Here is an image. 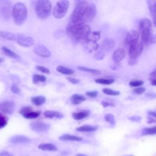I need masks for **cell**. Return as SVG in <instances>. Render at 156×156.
<instances>
[{
    "label": "cell",
    "instance_id": "49",
    "mask_svg": "<svg viewBox=\"0 0 156 156\" xmlns=\"http://www.w3.org/2000/svg\"><path fill=\"white\" fill-rule=\"evenodd\" d=\"M101 104L104 107H107L108 106H114V104L113 103L108 102H105V101H102Z\"/></svg>",
    "mask_w": 156,
    "mask_h": 156
},
{
    "label": "cell",
    "instance_id": "10",
    "mask_svg": "<svg viewBox=\"0 0 156 156\" xmlns=\"http://www.w3.org/2000/svg\"><path fill=\"white\" fill-rule=\"evenodd\" d=\"M20 113L26 119H35L40 115V112L34 111L30 106H25L21 108Z\"/></svg>",
    "mask_w": 156,
    "mask_h": 156
},
{
    "label": "cell",
    "instance_id": "7",
    "mask_svg": "<svg viewBox=\"0 0 156 156\" xmlns=\"http://www.w3.org/2000/svg\"><path fill=\"white\" fill-rule=\"evenodd\" d=\"M12 7L10 1H0V18L4 21H9L12 16Z\"/></svg>",
    "mask_w": 156,
    "mask_h": 156
},
{
    "label": "cell",
    "instance_id": "24",
    "mask_svg": "<svg viewBox=\"0 0 156 156\" xmlns=\"http://www.w3.org/2000/svg\"><path fill=\"white\" fill-rule=\"evenodd\" d=\"M38 149L45 151H52L55 152L57 151V147L55 145L52 144V143H41L38 146Z\"/></svg>",
    "mask_w": 156,
    "mask_h": 156
},
{
    "label": "cell",
    "instance_id": "40",
    "mask_svg": "<svg viewBox=\"0 0 156 156\" xmlns=\"http://www.w3.org/2000/svg\"><path fill=\"white\" fill-rule=\"evenodd\" d=\"M104 56H105V52L100 49L98 51V52H96L94 57L96 60H102L104 58Z\"/></svg>",
    "mask_w": 156,
    "mask_h": 156
},
{
    "label": "cell",
    "instance_id": "53",
    "mask_svg": "<svg viewBox=\"0 0 156 156\" xmlns=\"http://www.w3.org/2000/svg\"><path fill=\"white\" fill-rule=\"evenodd\" d=\"M136 63V60H132V59H129V64L130 65H135Z\"/></svg>",
    "mask_w": 156,
    "mask_h": 156
},
{
    "label": "cell",
    "instance_id": "28",
    "mask_svg": "<svg viewBox=\"0 0 156 156\" xmlns=\"http://www.w3.org/2000/svg\"><path fill=\"white\" fill-rule=\"evenodd\" d=\"M0 36L3 38L11 41H15L17 38V35H16L15 34L4 30L0 31Z\"/></svg>",
    "mask_w": 156,
    "mask_h": 156
},
{
    "label": "cell",
    "instance_id": "4",
    "mask_svg": "<svg viewBox=\"0 0 156 156\" xmlns=\"http://www.w3.org/2000/svg\"><path fill=\"white\" fill-rule=\"evenodd\" d=\"M88 5L89 4L87 1H79L71 14V20H84L83 18L87 12Z\"/></svg>",
    "mask_w": 156,
    "mask_h": 156
},
{
    "label": "cell",
    "instance_id": "31",
    "mask_svg": "<svg viewBox=\"0 0 156 156\" xmlns=\"http://www.w3.org/2000/svg\"><path fill=\"white\" fill-rule=\"evenodd\" d=\"M56 70L58 73H62L63 74H65V75H72L74 73V71L72 69L68 67L63 66H60V65L57 66Z\"/></svg>",
    "mask_w": 156,
    "mask_h": 156
},
{
    "label": "cell",
    "instance_id": "23",
    "mask_svg": "<svg viewBox=\"0 0 156 156\" xmlns=\"http://www.w3.org/2000/svg\"><path fill=\"white\" fill-rule=\"evenodd\" d=\"M58 139L62 141H81L83 138L80 136L73 135L70 134H63L59 136Z\"/></svg>",
    "mask_w": 156,
    "mask_h": 156
},
{
    "label": "cell",
    "instance_id": "35",
    "mask_svg": "<svg viewBox=\"0 0 156 156\" xmlns=\"http://www.w3.org/2000/svg\"><path fill=\"white\" fill-rule=\"evenodd\" d=\"M115 82V80L113 79H103V78H99L95 80V82L99 83V84H103V85H110L113 83Z\"/></svg>",
    "mask_w": 156,
    "mask_h": 156
},
{
    "label": "cell",
    "instance_id": "22",
    "mask_svg": "<svg viewBox=\"0 0 156 156\" xmlns=\"http://www.w3.org/2000/svg\"><path fill=\"white\" fill-rule=\"evenodd\" d=\"M90 110H83L78 112H74L72 113V116L75 120H81L87 117L90 115Z\"/></svg>",
    "mask_w": 156,
    "mask_h": 156
},
{
    "label": "cell",
    "instance_id": "11",
    "mask_svg": "<svg viewBox=\"0 0 156 156\" xmlns=\"http://www.w3.org/2000/svg\"><path fill=\"white\" fill-rule=\"evenodd\" d=\"M139 34L135 30L129 31L125 38V44L129 48L132 44L138 41Z\"/></svg>",
    "mask_w": 156,
    "mask_h": 156
},
{
    "label": "cell",
    "instance_id": "6",
    "mask_svg": "<svg viewBox=\"0 0 156 156\" xmlns=\"http://www.w3.org/2000/svg\"><path fill=\"white\" fill-rule=\"evenodd\" d=\"M85 22L84 20H71L66 28L67 35L71 38H73L77 32L85 24Z\"/></svg>",
    "mask_w": 156,
    "mask_h": 156
},
{
    "label": "cell",
    "instance_id": "39",
    "mask_svg": "<svg viewBox=\"0 0 156 156\" xmlns=\"http://www.w3.org/2000/svg\"><path fill=\"white\" fill-rule=\"evenodd\" d=\"M149 80L151 82V84L152 86L156 85V80H155V70L154 69L152 72L149 75Z\"/></svg>",
    "mask_w": 156,
    "mask_h": 156
},
{
    "label": "cell",
    "instance_id": "46",
    "mask_svg": "<svg viewBox=\"0 0 156 156\" xmlns=\"http://www.w3.org/2000/svg\"><path fill=\"white\" fill-rule=\"evenodd\" d=\"M11 91L15 93V94H18L20 93V88L16 85V84H13L12 86H11Z\"/></svg>",
    "mask_w": 156,
    "mask_h": 156
},
{
    "label": "cell",
    "instance_id": "5",
    "mask_svg": "<svg viewBox=\"0 0 156 156\" xmlns=\"http://www.w3.org/2000/svg\"><path fill=\"white\" fill-rule=\"evenodd\" d=\"M69 2L67 0L58 1L53 10V16L56 18H62L66 15L69 8Z\"/></svg>",
    "mask_w": 156,
    "mask_h": 156
},
{
    "label": "cell",
    "instance_id": "21",
    "mask_svg": "<svg viewBox=\"0 0 156 156\" xmlns=\"http://www.w3.org/2000/svg\"><path fill=\"white\" fill-rule=\"evenodd\" d=\"M44 116L46 118L49 119H53V118H57V119H61L63 118V115L57 111H52V110H46L44 112Z\"/></svg>",
    "mask_w": 156,
    "mask_h": 156
},
{
    "label": "cell",
    "instance_id": "26",
    "mask_svg": "<svg viewBox=\"0 0 156 156\" xmlns=\"http://www.w3.org/2000/svg\"><path fill=\"white\" fill-rule=\"evenodd\" d=\"M98 129L97 126H91V125H83L76 129V131L83 132H94Z\"/></svg>",
    "mask_w": 156,
    "mask_h": 156
},
{
    "label": "cell",
    "instance_id": "20",
    "mask_svg": "<svg viewBox=\"0 0 156 156\" xmlns=\"http://www.w3.org/2000/svg\"><path fill=\"white\" fill-rule=\"evenodd\" d=\"M9 141L13 144H27L31 140L30 138L23 135H15L9 139Z\"/></svg>",
    "mask_w": 156,
    "mask_h": 156
},
{
    "label": "cell",
    "instance_id": "16",
    "mask_svg": "<svg viewBox=\"0 0 156 156\" xmlns=\"http://www.w3.org/2000/svg\"><path fill=\"white\" fill-rule=\"evenodd\" d=\"M96 5L93 3L89 4L87 12L84 16V20L85 21H92L96 16Z\"/></svg>",
    "mask_w": 156,
    "mask_h": 156
},
{
    "label": "cell",
    "instance_id": "32",
    "mask_svg": "<svg viewBox=\"0 0 156 156\" xmlns=\"http://www.w3.org/2000/svg\"><path fill=\"white\" fill-rule=\"evenodd\" d=\"M2 50L3 52L4 53V54L9 57H11L13 58H16V59L20 58V56L18 55H17L15 52H14L13 51H12V50H10V49H9L8 48H7L5 46L2 47Z\"/></svg>",
    "mask_w": 156,
    "mask_h": 156
},
{
    "label": "cell",
    "instance_id": "47",
    "mask_svg": "<svg viewBox=\"0 0 156 156\" xmlns=\"http://www.w3.org/2000/svg\"><path fill=\"white\" fill-rule=\"evenodd\" d=\"M129 119L133 122H140L142 119V118L140 116H132L129 117Z\"/></svg>",
    "mask_w": 156,
    "mask_h": 156
},
{
    "label": "cell",
    "instance_id": "17",
    "mask_svg": "<svg viewBox=\"0 0 156 156\" xmlns=\"http://www.w3.org/2000/svg\"><path fill=\"white\" fill-rule=\"evenodd\" d=\"M115 46V40L112 38H107L102 41L101 44V49L104 52L110 51L114 48Z\"/></svg>",
    "mask_w": 156,
    "mask_h": 156
},
{
    "label": "cell",
    "instance_id": "27",
    "mask_svg": "<svg viewBox=\"0 0 156 156\" xmlns=\"http://www.w3.org/2000/svg\"><path fill=\"white\" fill-rule=\"evenodd\" d=\"M148 4V7L149 9L150 13L153 17L154 20V24H155V12H156V1L153 0H149L147 1Z\"/></svg>",
    "mask_w": 156,
    "mask_h": 156
},
{
    "label": "cell",
    "instance_id": "8",
    "mask_svg": "<svg viewBox=\"0 0 156 156\" xmlns=\"http://www.w3.org/2000/svg\"><path fill=\"white\" fill-rule=\"evenodd\" d=\"M144 45L142 42L138 41L136 43L132 44L129 47V59L135 60L138 57V56L141 54L143 50Z\"/></svg>",
    "mask_w": 156,
    "mask_h": 156
},
{
    "label": "cell",
    "instance_id": "2",
    "mask_svg": "<svg viewBox=\"0 0 156 156\" xmlns=\"http://www.w3.org/2000/svg\"><path fill=\"white\" fill-rule=\"evenodd\" d=\"M12 15L16 25H22L27 17V9L26 6L21 2L16 3L12 8Z\"/></svg>",
    "mask_w": 156,
    "mask_h": 156
},
{
    "label": "cell",
    "instance_id": "41",
    "mask_svg": "<svg viewBox=\"0 0 156 156\" xmlns=\"http://www.w3.org/2000/svg\"><path fill=\"white\" fill-rule=\"evenodd\" d=\"M143 83L144 82L143 80H133L129 82V85L133 87H139L142 85Z\"/></svg>",
    "mask_w": 156,
    "mask_h": 156
},
{
    "label": "cell",
    "instance_id": "29",
    "mask_svg": "<svg viewBox=\"0 0 156 156\" xmlns=\"http://www.w3.org/2000/svg\"><path fill=\"white\" fill-rule=\"evenodd\" d=\"M78 69L80 71H83V72H87V73H90L91 74H93V75H94V76L99 75L101 73V71L99 69H93V68H88V67L82 66H78Z\"/></svg>",
    "mask_w": 156,
    "mask_h": 156
},
{
    "label": "cell",
    "instance_id": "34",
    "mask_svg": "<svg viewBox=\"0 0 156 156\" xmlns=\"http://www.w3.org/2000/svg\"><path fill=\"white\" fill-rule=\"evenodd\" d=\"M46 80V77L44 75L41 74H34L33 75V82L37 83L38 82H44Z\"/></svg>",
    "mask_w": 156,
    "mask_h": 156
},
{
    "label": "cell",
    "instance_id": "44",
    "mask_svg": "<svg viewBox=\"0 0 156 156\" xmlns=\"http://www.w3.org/2000/svg\"><path fill=\"white\" fill-rule=\"evenodd\" d=\"M145 91H146V88L144 87H139L138 88H135L133 90V92L135 94H141Z\"/></svg>",
    "mask_w": 156,
    "mask_h": 156
},
{
    "label": "cell",
    "instance_id": "50",
    "mask_svg": "<svg viewBox=\"0 0 156 156\" xmlns=\"http://www.w3.org/2000/svg\"><path fill=\"white\" fill-rule=\"evenodd\" d=\"M0 156H13V155L9 152L4 151L0 152Z\"/></svg>",
    "mask_w": 156,
    "mask_h": 156
},
{
    "label": "cell",
    "instance_id": "15",
    "mask_svg": "<svg viewBox=\"0 0 156 156\" xmlns=\"http://www.w3.org/2000/svg\"><path fill=\"white\" fill-rule=\"evenodd\" d=\"M0 110L7 114H12L15 110V103L12 101H6L0 104Z\"/></svg>",
    "mask_w": 156,
    "mask_h": 156
},
{
    "label": "cell",
    "instance_id": "54",
    "mask_svg": "<svg viewBox=\"0 0 156 156\" xmlns=\"http://www.w3.org/2000/svg\"><path fill=\"white\" fill-rule=\"evenodd\" d=\"M75 156H87V155L84 154H81V153H79V154H77Z\"/></svg>",
    "mask_w": 156,
    "mask_h": 156
},
{
    "label": "cell",
    "instance_id": "14",
    "mask_svg": "<svg viewBox=\"0 0 156 156\" xmlns=\"http://www.w3.org/2000/svg\"><path fill=\"white\" fill-rule=\"evenodd\" d=\"M34 52L41 57H49L51 56L50 51L42 44H36L34 48Z\"/></svg>",
    "mask_w": 156,
    "mask_h": 156
},
{
    "label": "cell",
    "instance_id": "9",
    "mask_svg": "<svg viewBox=\"0 0 156 156\" xmlns=\"http://www.w3.org/2000/svg\"><path fill=\"white\" fill-rule=\"evenodd\" d=\"M91 34V27L87 24H84L76 34L73 39L76 41H83L88 38Z\"/></svg>",
    "mask_w": 156,
    "mask_h": 156
},
{
    "label": "cell",
    "instance_id": "56",
    "mask_svg": "<svg viewBox=\"0 0 156 156\" xmlns=\"http://www.w3.org/2000/svg\"><path fill=\"white\" fill-rule=\"evenodd\" d=\"M126 156H133V155H126Z\"/></svg>",
    "mask_w": 156,
    "mask_h": 156
},
{
    "label": "cell",
    "instance_id": "3",
    "mask_svg": "<svg viewBox=\"0 0 156 156\" xmlns=\"http://www.w3.org/2000/svg\"><path fill=\"white\" fill-rule=\"evenodd\" d=\"M52 4L49 1L40 0L35 5V12L38 18L40 19L47 18L51 12Z\"/></svg>",
    "mask_w": 156,
    "mask_h": 156
},
{
    "label": "cell",
    "instance_id": "12",
    "mask_svg": "<svg viewBox=\"0 0 156 156\" xmlns=\"http://www.w3.org/2000/svg\"><path fill=\"white\" fill-rule=\"evenodd\" d=\"M30 126L32 130L38 133L46 132L50 128V126L49 124L46 123L41 122H38V121L31 122L30 124Z\"/></svg>",
    "mask_w": 156,
    "mask_h": 156
},
{
    "label": "cell",
    "instance_id": "38",
    "mask_svg": "<svg viewBox=\"0 0 156 156\" xmlns=\"http://www.w3.org/2000/svg\"><path fill=\"white\" fill-rule=\"evenodd\" d=\"M8 118L0 113V129L4 127L7 124Z\"/></svg>",
    "mask_w": 156,
    "mask_h": 156
},
{
    "label": "cell",
    "instance_id": "19",
    "mask_svg": "<svg viewBox=\"0 0 156 156\" xmlns=\"http://www.w3.org/2000/svg\"><path fill=\"white\" fill-rule=\"evenodd\" d=\"M125 51L122 48H118L114 51L112 55V58L114 63L119 64V62L124 58L125 56Z\"/></svg>",
    "mask_w": 156,
    "mask_h": 156
},
{
    "label": "cell",
    "instance_id": "37",
    "mask_svg": "<svg viewBox=\"0 0 156 156\" xmlns=\"http://www.w3.org/2000/svg\"><path fill=\"white\" fill-rule=\"evenodd\" d=\"M102 91L104 93L107 95H110V96H118L119 94V91H115L110 88H104L102 90Z\"/></svg>",
    "mask_w": 156,
    "mask_h": 156
},
{
    "label": "cell",
    "instance_id": "43",
    "mask_svg": "<svg viewBox=\"0 0 156 156\" xmlns=\"http://www.w3.org/2000/svg\"><path fill=\"white\" fill-rule=\"evenodd\" d=\"M100 34H101V32L100 31H95V32H93L91 36L92 38H90L94 41H97L100 38Z\"/></svg>",
    "mask_w": 156,
    "mask_h": 156
},
{
    "label": "cell",
    "instance_id": "33",
    "mask_svg": "<svg viewBox=\"0 0 156 156\" xmlns=\"http://www.w3.org/2000/svg\"><path fill=\"white\" fill-rule=\"evenodd\" d=\"M156 133L155 126L152 127L143 128L141 131V135H153Z\"/></svg>",
    "mask_w": 156,
    "mask_h": 156
},
{
    "label": "cell",
    "instance_id": "18",
    "mask_svg": "<svg viewBox=\"0 0 156 156\" xmlns=\"http://www.w3.org/2000/svg\"><path fill=\"white\" fill-rule=\"evenodd\" d=\"M83 44L85 49L89 52H92L94 51L98 50V44L96 43V41L88 38L85 40L83 41Z\"/></svg>",
    "mask_w": 156,
    "mask_h": 156
},
{
    "label": "cell",
    "instance_id": "42",
    "mask_svg": "<svg viewBox=\"0 0 156 156\" xmlns=\"http://www.w3.org/2000/svg\"><path fill=\"white\" fill-rule=\"evenodd\" d=\"M37 69L40 71V72L43 73H45V74H49L50 73V71L49 69H48L47 68L43 66H41V65H38L36 67Z\"/></svg>",
    "mask_w": 156,
    "mask_h": 156
},
{
    "label": "cell",
    "instance_id": "30",
    "mask_svg": "<svg viewBox=\"0 0 156 156\" xmlns=\"http://www.w3.org/2000/svg\"><path fill=\"white\" fill-rule=\"evenodd\" d=\"M30 101L34 105L37 106H40L46 102V98L43 96H37L32 97Z\"/></svg>",
    "mask_w": 156,
    "mask_h": 156
},
{
    "label": "cell",
    "instance_id": "45",
    "mask_svg": "<svg viewBox=\"0 0 156 156\" xmlns=\"http://www.w3.org/2000/svg\"><path fill=\"white\" fill-rule=\"evenodd\" d=\"M85 94L87 96H88V97H90V98H96L98 94V92L97 91H87L85 93Z\"/></svg>",
    "mask_w": 156,
    "mask_h": 156
},
{
    "label": "cell",
    "instance_id": "52",
    "mask_svg": "<svg viewBox=\"0 0 156 156\" xmlns=\"http://www.w3.org/2000/svg\"><path fill=\"white\" fill-rule=\"evenodd\" d=\"M155 121V118H152V117H149L148 118V120H147V122L148 123H152V122H154Z\"/></svg>",
    "mask_w": 156,
    "mask_h": 156
},
{
    "label": "cell",
    "instance_id": "51",
    "mask_svg": "<svg viewBox=\"0 0 156 156\" xmlns=\"http://www.w3.org/2000/svg\"><path fill=\"white\" fill-rule=\"evenodd\" d=\"M148 115L150 117H152V118H154L155 117V113L154 111H150L148 112Z\"/></svg>",
    "mask_w": 156,
    "mask_h": 156
},
{
    "label": "cell",
    "instance_id": "48",
    "mask_svg": "<svg viewBox=\"0 0 156 156\" xmlns=\"http://www.w3.org/2000/svg\"><path fill=\"white\" fill-rule=\"evenodd\" d=\"M67 79L68 80V81H69L71 83H73V84H77L80 82V80L73 78V77H68Z\"/></svg>",
    "mask_w": 156,
    "mask_h": 156
},
{
    "label": "cell",
    "instance_id": "25",
    "mask_svg": "<svg viewBox=\"0 0 156 156\" xmlns=\"http://www.w3.org/2000/svg\"><path fill=\"white\" fill-rule=\"evenodd\" d=\"M85 100V97L82 94H74L70 97V101L73 105H78Z\"/></svg>",
    "mask_w": 156,
    "mask_h": 156
},
{
    "label": "cell",
    "instance_id": "55",
    "mask_svg": "<svg viewBox=\"0 0 156 156\" xmlns=\"http://www.w3.org/2000/svg\"><path fill=\"white\" fill-rule=\"evenodd\" d=\"M4 61V58H2V57H0V63H2Z\"/></svg>",
    "mask_w": 156,
    "mask_h": 156
},
{
    "label": "cell",
    "instance_id": "36",
    "mask_svg": "<svg viewBox=\"0 0 156 156\" xmlns=\"http://www.w3.org/2000/svg\"><path fill=\"white\" fill-rule=\"evenodd\" d=\"M104 119H105V120L107 122H108L112 126H114L115 124V123H116L115 116L112 114H110V113L106 114L104 116Z\"/></svg>",
    "mask_w": 156,
    "mask_h": 156
},
{
    "label": "cell",
    "instance_id": "1",
    "mask_svg": "<svg viewBox=\"0 0 156 156\" xmlns=\"http://www.w3.org/2000/svg\"><path fill=\"white\" fill-rule=\"evenodd\" d=\"M139 28L143 45L155 43L154 37L152 35V24L150 19L143 18L140 22Z\"/></svg>",
    "mask_w": 156,
    "mask_h": 156
},
{
    "label": "cell",
    "instance_id": "13",
    "mask_svg": "<svg viewBox=\"0 0 156 156\" xmlns=\"http://www.w3.org/2000/svg\"><path fill=\"white\" fill-rule=\"evenodd\" d=\"M17 42L24 47H30L34 44V39L30 37H26L23 34L17 35Z\"/></svg>",
    "mask_w": 156,
    "mask_h": 156
}]
</instances>
